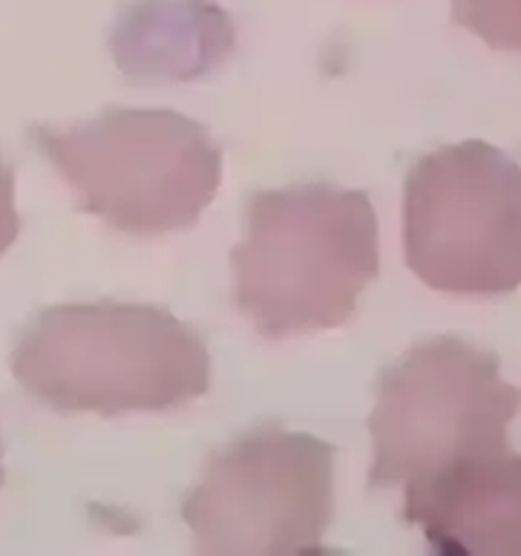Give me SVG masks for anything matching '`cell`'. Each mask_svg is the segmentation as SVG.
<instances>
[{"label":"cell","instance_id":"6da1fadb","mask_svg":"<svg viewBox=\"0 0 521 556\" xmlns=\"http://www.w3.org/2000/svg\"><path fill=\"white\" fill-rule=\"evenodd\" d=\"M15 381L64 416L165 413L211 390V355L191 326L141 303H66L29 320L9 357Z\"/></svg>","mask_w":521,"mask_h":556},{"label":"cell","instance_id":"7a4b0ae2","mask_svg":"<svg viewBox=\"0 0 521 556\" xmlns=\"http://www.w3.org/2000/svg\"><path fill=\"white\" fill-rule=\"evenodd\" d=\"M231 268L233 303L263 338L340 329L381 271L372 200L329 182L257 193Z\"/></svg>","mask_w":521,"mask_h":556},{"label":"cell","instance_id":"3957f363","mask_svg":"<svg viewBox=\"0 0 521 556\" xmlns=\"http://www.w3.org/2000/svg\"><path fill=\"white\" fill-rule=\"evenodd\" d=\"M84 214L132 237L193 228L223 182V148L174 110L107 108L75 125L29 130Z\"/></svg>","mask_w":521,"mask_h":556},{"label":"cell","instance_id":"277c9868","mask_svg":"<svg viewBox=\"0 0 521 556\" xmlns=\"http://www.w3.org/2000/svg\"><path fill=\"white\" fill-rule=\"evenodd\" d=\"M521 390L501 378L498 355L461 338H435L401 355L378 383L369 418V488L439 473L458 458L505 450Z\"/></svg>","mask_w":521,"mask_h":556},{"label":"cell","instance_id":"5b68a950","mask_svg":"<svg viewBox=\"0 0 521 556\" xmlns=\"http://www.w3.org/2000/svg\"><path fill=\"white\" fill-rule=\"evenodd\" d=\"M406 266L456 298L521 286V167L481 139L427 153L406 174Z\"/></svg>","mask_w":521,"mask_h":556},{"label":"cell","instance_id":"8992f818","mask_svg":"<svg viewBox=\"0 0 521 556\" xmlns=\"http://www.w3.org/2000/svg\"><path fill=\"white\" fill-rule=\"evenodd\" d=\"M338 450L312 432H249L207 462L182 519L199 554H323Z\"/></svg>","mask_w":521,"mask_h":556},{"label":"cell","instance_id":"52a82bcc","mask_svg":"<svg viewBox=\"0 0 521 556\" xmlns=\"http://www.w3.org/2000/svg\"><path fill=\"white\" fill-rule=\"evenodd\" d=\"M404 488V522L439 554L521 556V456L510 447L458 458Z\"/></svg>","mask_w":521,"mask_h":556},{"label":"cell","instance_id":"ba28073f","mask_svg":"<svg viewBox=\"0 0 521 556\" xmlns=\"http://www.w3.org/2000/svg\"><path fill=\"white\" fill-rule=\"evenodd\" d=\"M231 17L211 0H132L118 15L116 61L158 70L162 75H196L231 50Z\"/></svg>","mask_w":521,"mask_h":556},{"label":"cell","instance_id":"9c48e42d","mask_svg":"<svg viewBox=\"0 0 521 556\" xmlns=\"http://www.w3.org/2000/svg\"><path fill=\"white\" fill-rule=\"evenodd\" d=\"M453 21L490 50L521 52V0H453Z\"/></svg>","mask_w":521,"mask_h":556},{"label":"cell","instance_id":"30bf717a","mask_svg":"<svg viewBox=\"0 0 521 556\" xmlns=\"http://www.w3.org/2000/svg\"><path fill=\"white\" fill-rule=\"evenodd\" d=\"M21 216L15 208V170L0 159V257L15 245Z\"/></svg>","mask_w":521,"mask_h":556},{"label":"cell","instance_id":"8fae6325","mask_svg":"<svg viewBox=\"0 0 521 556\" xmlns=\"http://www.w3.org/2000/svg\"><path fill=\"white\" fill-rule=\"evenodd\" d=\"M7 482V470H3V441H0V488Z\"/></svg>","mask_w":521,"mask_h":556}]
</instances>
